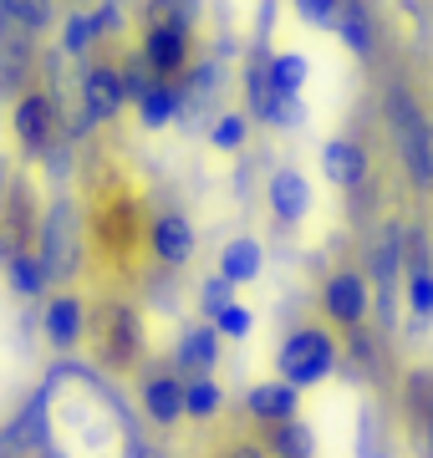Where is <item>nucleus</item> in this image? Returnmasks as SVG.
Returning a JSON list of instances; mask_svg holds the SVG:
<instances>
[{"label": "nucleus", "mask_w": 433, "mask_h": 458, "mask_svg": "<svg viewBox=\"0 0 433 458\" xmlns=\"http://www.w3.org/2000/svg\"><path fill=\"white\" fill-rule=\"evenodd\" d=\"M387 123H393V138H398L403 168H408L413 189H433V123L398 82L387 87Z\"/></svg>", "instance_id": "f257e3e1"}, {"label": "nucleus", "mask_w": 433, "mask_h": 458, "mask_svg": "<svg viewBox=\"0 0 433 458\" xmlns=\"http://www.w3.org/2000/svg\"><path fill=\"white\" fill-rule=\"evenodd\" d=\"M336 361H342V352H336V342L327 336L321 327H296L291 336L281 342V352H276V372L291 382V387H321L327 377L336 372Z\"/></svg>", "instance_id": "f03ea898"}, {"label": "nucleus", "mask_w": 433, "mask_h": 458, "mask_svg": "<svg viewBox=\"0 0 433 458\" xmlns=\"http://www.w3.org/2000/svg\"><path fill=\"white\" fill-rule=\"evenodd\" d=\"M138 62L153 77H183L194 66V26L174 16H149L143 21V41H138Z\"/></svg>", "instance_id": "7ed1b4c3"}, {"label": "nucleus", "mask_w": 433, "mask_h": 458, "mask_svg": "<svg viewBox=\"0 0 433 458\" xmlns=\"http://www.w3.org/2000/svg\"><path fill=\"white\" fill-rule=\"evenodd\" d=\"M82 240H77V214H72L67 199H56V204H47V214H41V234H36V255H41V265H47L51 280H72L77 276V260H82Z\"/></svg>", "instance_id": "20e7f679"}, {"label": "nucleus", "mask_w": 433, "mask_h": 458, "mask_svg": "<svg viewBox=\"0 0 433 458\" xmlns=\"http://www.w3.org/2000/svg\"><path fill=\"white\" fill-rule=\"evenodd\" d=\"M11 132L26 153H51L56 138H62V113H56V98L51 92H21L11 102Z\"/></svg>", "instance_id": "39448f33"}, {"label": "nucleus", "mask_w": 433, "mask_h": 458, "mask_svg": "<svg viewBox=\"0 0 433 458\" xmlns=\"http://www.w3.org/2000/svg\"><path fill=\"white\" fill-rule=\"evenodd\" d=\"M372 280L362 276V270H332L327 276V285H321V311H327V321L342 331H357L372 316Z\"/></svg>", "instance_id": "423d86ee"}, {"label": "nucleus", "mask_w": 433, "mask_h": 458, "mask_svg": "<svg viewBox=\"0 0 433 458\" xmlns=\"http://www.w3.org/2000/svg\"><path fill=\"white\" fill-rule=\"evenodd\" d=\"M128 102V82H123V66L113 62H87L82 66V123L98 128V123H113Z\"/></svg>", "instance_id": "0eeeda50"}, {"label": "nucleus", "mask_w": 433, "mask_h": 458, "mask_svg": "<svg viewBox=\"0 0 433 458\" xmlns=\"http://www.w3.org/2000/svg\"><path fill=\"white\" fill-rule=\"evenodd\" d=\"M51 443V387L26 403V408L0 428V458H36Z\"/></svg>", "instance_id": "6e6552de"}, {"label": "nucleus", "mask_w": 433, "mask_h": 458, "mask_svg": "<svg viewBox=\"0 0 433 458\" xmlns=\"http://www.w3.org/2000/svg\"><path fill=\"white\" fill-rule=\"evenodd\" d=\"M321 174H327V183H332V189L357 194V189L372 179V158H367L362 138H352V132L327 138V143H321Z\"/></svg>", "instance_id": "1a4fd4ad"}, {"label": "nucleus", "mask_w": 433, "mask_h": 458, "mask_svg": "<svg viewBox=\"0 0 433 458\" xmlns=\"http://www.w3.org/2000/svg\"><path fill=\"white\" fill-rule=\"evenodd\" d=\"M266 204L276 214V225H306L311 209H317V194H311V179L301 168H276L266 179Z\"/></svg>", "instance_id": "9d476101"}, {"label": "nucleus", "mask_w": 433, "mask_h": 458, "mask_svg": "<svg viewBox=\"0 0 433 458\" xmlns=\"http://www.w3.org/2000/svg\"><path fill=\"white\" fill-rule=\"evenodd\" d=\"M149 250H153V260L158 265L183 270V265L194 260V250H200V234H194V225H189L179 209H164L149 225Z\"/></svg>", "instance_id": "9b49d317"}, {"label": "nucleus", "mask_w": 433, "mask_h": 458, "mask_svg": "<svg viewBox=\"0 0 433 458\" xmlns=\"http://www.w3.org/2000/svg\"><path fill=\"white\" fill-rule=\"evenodd\" d=\"M41 331H47V346L51 352H77L87 336V306H82V295H72V291H56L47 301V311H41Z\"/></svg>", "instance_id": "f8f14e48"}, {"label": "nucleus", "mask_w": 433, "mask_h": 458, "mask_svg": "<svg viewBox=\"0 0 433 458\" xmlns=\"http://www.w3.org/2000/svg\"><path fill=\"white\" fill-rule=\"evenodd\" d=\"M215 361H219V327L215 321H189L174 342V372L189 377H215Z\"/></svg>", "instance_id": "ddd939ff"}, {"label": "nucleus", "mask_w": 433, "mask_h": 458, "mask_svg": "<svg viewBox=\"0 0 433 458\" xmlns=\"http://www.w3.org/2000/svg\"><path fill=\"white\" fill-rule=\"evenodd\" d=\"M98 352L113 367H128L138 357V331H133V311L128 306H102L98 311Z\"/></svg>", "instance_id": "4468645a"}, {"label": "nucleus", "mask_w": 433, "mask_h": 458, "mask_svg": "<svg viewBox=\"0 0 433 458\" xmlns=\"http://www.w3.org/2000/svg\"><path fill=\"white\" fill-rule=\"evenodd\" d=\"M245 412H250L260 428L285 423V418H296L301 412V387H291L285 377H276V382H255L250 397H245Z\"/></svg>", "instance_id": "2eb2a0df"}, {"label": "nucleus", "mask_w": 433, "mask_h": 458, "mask_svg": "<svg viewBox=\"0 0 433 458\" xmlns=\"http://www.w3.org/2000/svg\"><path fill=\"white\" fill-rule=\"evenodd\" d=\"M143 412H149L158 428L183 423V377L179 372H149L143 377Z\"/></svg>", "instance_id": "dca6fc26"}, {"label": "nucleus", "mask_w": 433, "mask_h": 458, "mask_svg": "<svg viewBox=\"0 0 433 458\" xmlns=\"http://www.w3.org/2000/svg\"><path fill=\"white\" fill-rule=\"evenodd\" d=\"M179 117H183V82L179 77H153V87L138 98V123L149 132H164Z\"/></svg>", "instance_id": "f3484780"}, {"label": "nucleus", "mask_w": 433, "mask_h": 458, "mask_svg": "<svg viewBox=\"0 0 433 458\" xmlns=\"http://www.w3.org/2000/svg\"><path fill=\"white\" fill-rule=\"evenodd\" d=\"M5 285H11L16 301H41V295H47L51 276H47V265H41V255H36L31 245L5 250Z\"/></svg>", "instance_id": "a211bd4d"}, {"label": "nucleus", "mask_w": 433, "mask_h": 458, "mask_svg": "<svg viewBox=\"0 0 433 458\" xmlns=\"http://www.w3.org/2000/svg\"><path fill=\"white\" fill-rule=\"evenodd\" d=\"M336 41L357 56V62H372L378 56V26H372V11L367 0H342V16H336Z\"/></svg>", "instance_id": "6ab92c4d"}, {"label": "nucleus", "mask_w": 433, "mask_h": 458, "mask_svg": "<svg viewBox=\"0 0 433 458\" xmlns=\"http://www.w3.org/2000/svg\"><path fill=\"white\" fill-rule=\"evenodd\" d=\"M215 270H219L225 280H234V285H255V280L266 276V245H260V240H250V234L225 240Z\"/></svg>", "instance_id": "aec40b11"}, {"label": "nucleus", "mask_w": 433, "mask_h": 458, "mask_svg": "<svg viewBox=\"0 0 433 458\" xmlns=\"http://www.w3.org/2000/svg\"><path fill=\"white\" fill-rule=\"evenodd\" d=\"M266 87L276 98H306V87H311V56L306 51H276V56H266Z\"/></svg>", "instance_id": "412c9836"}, {"label": "nucleus", "mask_w": 433, "mask_h": 458, "mask_svg": "<svg viewBox=\"0 0 433 458\" xmlns=\"http://www.w3.org/2000/svg\"><path fill=\"white\" fill-rule=\"evenodd\" d=\"M102 41H107V36L98 31V21L87 16V5L67 11V21H62V56H72V62H92V51H98Z\"/></svg>", "instance_id": "4be33fe9"}, {"label": "nucleus", "mask_w": 433, "mask_h": 458, "mask_svg": "<svg viewBox=\"0 0 433 458\" xmlns=\"http://www.w3.org/2000/svg\"><path fill=\"white\" fill-rule=\"evenodd\" d=\"M266 448H270V458H317V433L301 418H285V423H270Z\"/></svg>", "instance_id": "5701e85b"}, {"label": "nucleus", "mask_w": 433, "mask_h": 458, "mask_svg": "<svg viewBox=\"0 0 433 458\" xmlns=\"http://www.w3.org/2000/svg\"><path fill=\"white\" fill-rule=\"evenodd\" d=\"M250 123H255L250 113H230V107H225V113H215L204 123V138H209L215 153H240V148L250 143Z\"/></svg>", "instance_id": "b1692460"}, {"label": "nucleus", "mask_w": 433, "mask_h": 458, "mask_svg": "<svg viewBox=\"0 0 433 458\" xmlns=\"http://www.w3.org/2000/svg\"><path fill=\"white\" fill-rule=\"evenodd\" d=\"M219 408H225V387H219L215 377H189L183 382V412H189V423H209Z\"/></svg>", "instance_id": "393cba45"}, {"label": "nucleus", "mask_w": 433, "mask_h": 458, "mask_svg": "<svg viewBox=\"0 0 433 458\" xmlns=\"http://www.w3.org/2000/svg\"><path fill=\"white\" fill-rule=\"evenodd\" d=\"M403 301H408V311H413V336L418 331H429V321H433V265L408 270V280H403Z\"/></svg>", "instance_id": "a878e982"}, {"label": "nucleus", "mask_w": 433, "mask_h": 458, "mask_svg": "<svg viewBox=\"0 0 433 458\" xmlns=\"http://www.w3.org/2000/svg\"><path fill=\"white\" fill-rule=\"evenodd\" d=\"M5 5V16H11V26L16 31H47L51 21H56V11H51V0H0Z\"/></svg>", "instance_id": "bb28decb"}, {"label": "nucleus", "mask_w": 433, "mask_h": 458, "mask_svg": "<svg viewBox=\"0 0 433 458\" xmlns=\"http://www.w3.org/2000/svg\"><path fill=\"white\" fill-rule=\"evenodd\" d=\"M291 16L311 31H336V16H342V0H291Z\"/></svg>", "instance_id": "cd10ccee"}, {"label": "nucleus", "mask_w": 433, "mask_h": 458, "mask_svg": "<svg viewBox=\"0 0 433 458\" xmlns=\"http://www.w3.org/2000/svg\"><path fill=\"white\" fill-rule=\"evenodd\" d=\"M225 306H234V280H225V276L215 270V276L200 285V311H204V321H215Z\"/></svg>", "instance_id": "c85d7f7f"}, {"label": "nucleus", "mask_w": 433, "mask_h": 458, "mask_svg": "<svg viewBox=\"0 0 433 458\" xmlns=\"http://www.w3.org/2000/svg\"><path fill=\"white\" fill-rule=\"evenodd\" d=\"M215 327H219V336H230V342H245V336L255 331V311L234 301V306H225V311L215 316Z\"/></svg>", "instance_id": "c756f323"}, {"label": "nucleus", "mask_w": 433, "mask_h": 458, "mask_svg": "<svg viewBox=\"0 0 433 458\" xmlns=\"http://www.w3.org/2000/svg\"><path fill=\"white\" fill-rule=\"evenodd\" d=\"M357 458H393L383 443H378V418H372V412H362V428H357Z\"/></svg>", "instance_id": "7c9ffc66"}, {"label": "nucleus", "mask_w": 433, "mask_h": 458, "mask_svg": "<svg viewBox=\"0 0 433 458\" xmlns=\"http://www.w3.org/2000/svg\"><path fill=\"white\" fill-rule=\"evenodd\" d=\"M87 16L98 21L102 36H113L117 26H123V0H92V5H87Z\"/></svg>", "instance_id": "2f4dec72"}, {"label": "nucleus", "mask_w": 433, "mask_h": 458, "mask_svg": "<svg viewBox=\"0 0 433 458\" xmlns=\"http://www.w3.org/2000/svg\"><path fill=\"white\" fill-rule=\"evenodd\" d=\"M225 458H270L266 443H234V448H225Z\"/></svg>", "instance_id": "473e14b6"}, {"label": "nucleus", "mask_w": 433, "mask_h": 458, "mask_svg": "<svg viewBox=\"0 0 433 458\" xmlns=\"http://www.w3.org/2000/svg\"><path fill=\"white\" fill-rule=\"evenodd\" d=\"M128 454H133V458H164L158 448H149V443H138V438H128Z\"/></svg>", "instance_id": "72a5a7b5"}, {"label": "nucleus", "mask_w": 433, "mask_h": 458, "mask_svg": "<svg viewBox=\"0 0 433 458\" xmlns=\"http://www.w3.org/2000/svg\"><path fill=\"white\" fill-rule=\"evenodd\" d=\"M423 448H429L423 458H433V408H429V428H423Z\"/></svg>", "instance_id": "f704fd0d"}, {"label": "nucleus", "mask_w": 433, "mask_h": 458, "mask_svg": "<svg viewBox=\"0 0 433 458\" xmlns=\"http://www.w3.org/2000/svg\"><path fill=\"white\" fill-rule=\"evenodd\" d=\"M5 250H11V245H0V270H5Z\"/></svg>", "instance_id": "c9c22d12"}, {"label": "nucleus", "mask_w": 433, "mask_h": 458, "mask_svg": "<svg viewBox=\"0 0 433 458\" xmlns=\"http://www.w3.org/2000/svg\"><path fill=\"white\" fill-rule=\"evenodd\" d=\"M0 183H5V164H0Z\"/></svg>", "instance_id": "e433bc0d"}]
</instances>
